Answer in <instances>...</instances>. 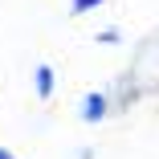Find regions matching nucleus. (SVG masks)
<instances>
[{"mask_svg": "<svg viewBox=\"0 0 159 159\" xmlns=\"http://www.w3.org/2000/svg\"><path fill=\"white\" fill-rule=\"evenodd\" d=\"M106 114H110V94H106V90H86L82 102H78V118H82L86 126H98Z\"/></svg>", "mask_w": 159, "mask_h": 159, "instance_id": "1", "label": "nucleus"}, {"mask_svg": "<svg viewBox=\"0 0 159 159\" xmlns=\"http://www.w3.org/2000/svg\"><path fill=\"white\" fill-rule=\"evenodd\" d=\"M53 90H57V74H53V66H49V61L33 66V94H37L41 102H49V98H53Z\"/></svg>", "mask_w": 159, "mask_h": 159, "instance_id": "2", "label": "nucleus"}, {"mask_svg": "<svg viewBox=\"0 0 159 159\" xmlns=\"http://www.w3.org/2000/svg\"><path fill=\"white\" fill-rule=\"evenodd\" d=\"M106 0H70V16H86V12H94V8H102Z\"/></svg>", "mask_w": 159, "mask_h": 159, "instance_id": "3", "label": "nucleus"}, {"mask_svg": "<svg viewBox=\"0 0 159 159\" xmlns=\"http://www.w3.org/2000/svg\"><path fill=\"white\" fill-rule=\"evenodd\" d=\"M94 41H98V45H118V41H122V33H118V29H106V33H98Z\"/></svg>", "mask_w": 159, "mask_h": 159, "instance_id": "4", "label": "nucleus"}, {"mask_svg": "<svg viewBox=\"0 0 159 159\" xmlns=\"http://www.w3.org/2000/svg\"><path fill=\"white\" fill-rule=\"evenodd\" d=\"M94 155H98L94 147H78V155H74V159H94Z\"/></svg>", "mask_w": 159, "mask_h": 159, "instance_id": "5", "label": "nucleus"}, {"mask_svg": "<svg viewBox=\"0 0 159 159\" xmlns=\"http://www.w3.org/2000/svg\"><path fill=\"white\" fill-rule=\"evenodd\" d=\"M0 159H16V155H12V151H8V147H0Z\"/></svg>", "mask_w": 159, "mask_h": 159, "instance_id": "6", "label": "nucleus"}]
</instances>
